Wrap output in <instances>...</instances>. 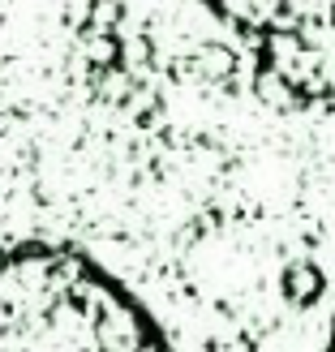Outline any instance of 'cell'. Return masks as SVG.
Returning <instances> with one entry per match:
<instances>
[{
	"mask_svg": "<svg viewBox=\"0 0 335 352\" xmlns=\"http://www.w3.org/2000/svg\"><path fill=\"white\" fill-rule=\"evenodd\" d=\"M237 34L258 86L305 112L335 116V0H202Z\"/></svg>",
	"mask_w": 335,
	"mask_h": 352,
	"instance_id": "2",
	"label": "cell"
},
{
	"mask_svg": "<svg viewBox=\"0 0 335 352\" xmlns=\"http://www.w3.org/2000/svg\"><path fill=\"white\" fill-rule=\"evenodd\" d=\"M327 352H335V318H331V336H327Z\"/></svg>",
	"mask_w": 335,
	"mask_h": 352,
	"instance_id": "3",
	"label": "cell"
},
{
	"mask_svg": "<svg viewBox=\"0 0 335 352\" xmlns=\"http://www.w3.org/2000/svg\"><path fill=\"white\" fill-rule=\"evenodd\" d=\"M0 352H176L151 309L91 254L0 245Z\"/></svg>",
	"mask_w": 335,
	"mask_h": 352,
	"instance_id": "1",
	"label": "cell"
}]
</instances>
